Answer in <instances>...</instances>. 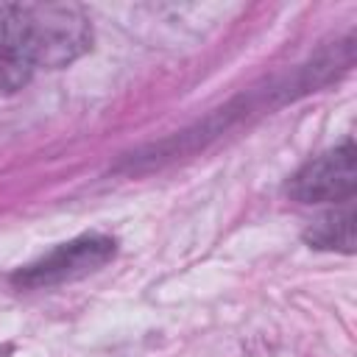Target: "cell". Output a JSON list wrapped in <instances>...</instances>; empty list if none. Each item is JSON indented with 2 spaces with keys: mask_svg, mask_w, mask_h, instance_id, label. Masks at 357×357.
Listing matches in <instances>:
<instances>
[{
  "mask_svg": "<svg viewBox=\"0 0 357 357\" xmlns=\"http://www.w3.org/2000/svg\"><path fill=\"white\" fill-rule=\"evenodd\" d=\"M20 6L36 70L64 67L89 47L92 28L78 6L70 3H20Z\"/></svg>",
  "mask_w": 357,
  "mask_h": 357,
  "instance_id": "cell-1",
  "label": "cell"
},
{
  "mask_svg": "<svg viewBox=\"0 0 357 357\" xmlns=\"http://www.w3.org/2000/svg\"><path fill=\"white\" fill-rule=\"evenodd\" d=\"M354 145L346 139L343 145L310 159L287 184V195L298 204H337L351 201L354 195Z\"/></svg>",
  "mask_w": 357,
  "mask_h": 357,
  "instance_id": "cell-2",
  "label": "cell"
},
{
  "mask_svg": "<svg viewBox=\"0 0 357 357\" xmlns=\"http://www.w3.org/2000/svg\"><path fill=\"white\" fill-rule=\"evenodd\" d=\"M112 254H114V240L100 237V234L81 237L75 243L59 245L56 251H50L36 265H28L25 271H20L14 279L25 287H42V284L64 282V279H73V276H84L86 271H95Z\"/></svg>",
  "mask_w": 357,
  "mask_h": 357,
  "instance_id": "cell-3",
  "label": "cell"
},
{
  "mask_svg": "<svg viewBox=\"0 0 357 357\" xmlns=\"http://www.w3.org/2000/svg\"><path fill=\"white\" fill-rule=\"evenodd\" d=\"M20 3H0V89L14 92L33 75Z\"/></svg>",
  "mask_w": 357,
  "mask_h": 357,
  "instance_id": "cell-4",
  "label": "cell"
},
{
  "mask_svg": "<svg viewBox=\"0 0 357 357\" xmlns=\"http://www.w3.org/2000/svg\"><path fill=\"white\" fill-rule=\"evenodd\" d=\"M315 245H321V248H335V245H340V248H346V251H351V240H354V215H351V206L343 212V215H326V218H321L318 223H315V229L307 234Z\"/></svg>",
  "mask_w": 357,
  "mask_h": 357,
  "instance_id": "cell-5",
  "label": "cell"
}]
</instances>
